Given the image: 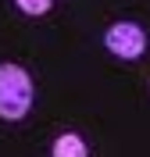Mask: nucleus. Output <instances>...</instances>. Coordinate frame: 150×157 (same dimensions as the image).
<instances>
[{
  "mask_svg": "<svg viewBox=\"0 0 150 157\" xmlns=\"http://www.w3.org/2000/svg\"><path fill=\"white\" fill-rule=\"evenodd\" d=\"M104 43H107V50L114 54V57H140L143 50H147V36H143L140 25H132V21H118V25H111L107 36H104Z\"/></svg>",
  "mask_w": 150,
  "mask_h": 157,
  "instance_id": "obj_2",
  "label": "nucleus"
},
{
  "mask_svg": "<svg viewBox=\"0 0 150 157\" xmlns=\"http://www.w3.org/2000/svg\"><path fill=\"white\" fill-rule=\"evenodd\" d=\"M14 4H18L25 14H43V11L50 7V0H14Z\"/></svg>",
  "mask_w": 150,
  "mask_h": 157,
  "instance_id": "obj_4",
  "label": "nucleus"
},
{
  "mask_svg": "<svg viewBox=\"0 0 150 157\" xmlns=\"http://www.w3.org/2000/svg\"><path fill=\"white\" fill-rule=\"evenodd\" d=\"M54 157H86V143H82L75 132H64V136L54 143Z\"/></svg>",
  "mask_w": 150,
  "mask_h": 157,
  "instance_id": "obj_3",
  "label": "nucleus"
},
{
  "mask_svg": "<svg viewBox=\"0 0 150 157\" xmlns=\"http://www.w3.org/2000/svg\"><path fill=\"white\" fill-rule=\"evenodd\" d=\"M32 107V78L18 64H0V118L18 121Z\"/></svg>",
  "mask_w": 150,
  "mask_h": 157,
  "instance_id": "obj_1",
  "label": "nucleus"
}]
</instances>
